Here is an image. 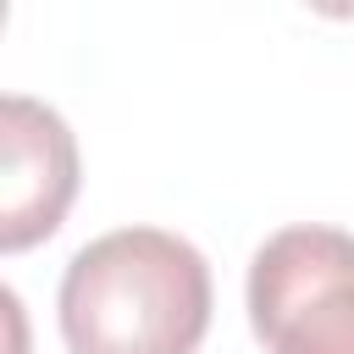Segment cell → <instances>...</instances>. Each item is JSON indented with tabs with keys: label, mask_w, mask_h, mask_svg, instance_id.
<instances>
[{
	"label": "cell",
	"mask_w": 354,
	"mask_h": 354,
	"mask_svg": "<svg viewBox=\"0 0 354 354\" xmlns=\"http://www.w3.org/2000/svg\"><path fill=\"white\" fill-rule=\"evenodd\" d=\"M249 326L266 354H354V232H271L249 260Z\"/></svg>",
	"instance_id": "cell-2"
},
{
	"label": "cell",
	"mask_w": 354,
	"mask_h": 354,
	"mask_svg": "<svg viewBox=\"0 0 354 354\" xmlns=\"http://www.w3.org/2000/svg\"><path fill=\"white\" fill-rule=\"evenodd\" d=\"M55 315L72 354H194L210 326V266L166 227H116L66 260Z\"/></svg>",
	"instance_id": "cell-1"
},
{
	"label": "cell",
	"mask_w": 354,
	"mask_h": 354,
	"mask_svg": "<svg viewBox=\"0 0 354 354\" xmlns=\"http://www.w3.org/2000/svg\"><path fill=\"white\" fill-rule=\"evenodd\" d=\"M77 194V138L33 94L0 100V249L22 254L44 243Z\"/></svg>",
	"instance_id": "cell-3"
}]
</instances>
